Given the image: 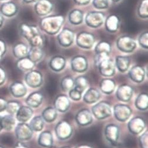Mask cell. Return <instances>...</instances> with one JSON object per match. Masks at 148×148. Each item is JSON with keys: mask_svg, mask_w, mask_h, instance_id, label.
<instances>
[{"mask_svg": "<svg viewBox=\"0 0 148 148\" xmlns=\"http://www.w3.org/2000/svg\"><path fill=\"white\" fill-rule=\"evenodd\" d=\"M65 22V18L60 14L49 15L43 17L39 22L40 29L49 35L58 34Z\"/></svg>", "mask_w": 148, "mask_h": 148, "instance_id": "obj_1", "label": "cell"}, {"mask_svg": "<svg viewBox=\"0 0 148 148\" xmlns=\"http://www.w3.org/2000/svg\"><path fill=\"white\" fill-rule=\"evenodd\" d=\"M94 63L100 73L105 77H110L115 74V64L110 57H103L94 59Z\"/></svg>", "mask_w": 148, "mask_h": 148, "instance_id": "obj_2", "label": "cell"}, {"mask_svg": "<svg viewBox=\"0 0 148 148\" xmlns=\"http://www.w3.org/2000/svg\"><path fill=\"white\" fill-rule=\"evenodd\" d=\"M116 46L121 52L131 53L135 51L137 47V43L132 36L125 35L118 38L116 41Z\"/></svg>", "mask_w": 148, "mask_h": 148, "instance_id": "obj_3", "label": "cell"}, {"mask_svg": "<svg viewBox=\"0 0 148 148\" xmlns=\"http://www.w3.org/2000/svg\"><path fill=\"white\" fill-rule=\"evenodd\" d=\"M105 14L100 11H91L87 13L84 18L86 25L92 29L101 27L105 21Z\"/></svg>", "mask_w": 148, "mask_h": 148, "instance_id": "obj_4", "label": "cell"}, {"mask_svg": "<svg viewBox=\"0 0 148 148\" xmlns=\"http://www.w3.org/2000/svg\"><path fill=\"white\" fill-rule=\"evenodd\" d=\"M91 112L96 119L103 120L111 115V106L107 101H101L97 103L92 107Z\"/></svg>", "mask_w": 148, "mask_h": 148, "instance_id": "obj_5", "label": "cell"}, {"mask_svg": "<svg viewBox=\"0 0 148 148\" xmlns=\"http://www.w3.org/2000/svg\"><path fill=\"white\" fill-rule=\"evenodd\" d=\"M76 45L83 49H91L95 43V35L87 31H82L79 32L76 38Z\"/></svg>", "mask_w": 148, "mask_h": 148, "instance_id": "obj_6", "label": "cell"}, {"mask_svg": "<svg viewBox=\"0 0 148 148\" xmlns=\"http://www.w3.org/2000/svg\"><path fill=\"white\" fill-rule=\"evenodd\" d=\"M56 39L58 44L62 47H69L75 42V34L70 28H64L58 33Z\"/></svg>", "mask_w": 148, "mask_h": 148, "instance_id": "obj_7", "label": "cell"}, {"mask_svg": "<svg viewBox=\"0 0 148 148\" xmlns=\"http://www.w3.org/2000/svg\"><path fill=\"white\" fill-rule=\"evenodd\" d=\"M55 131L58 139L65 140L71 136L73 134V128L67 121L63 119L58 123L55 127Z\"/></svg>", "mask_w": 148, "mask_h": 148, "instance_id": "obj_8", "label": "cell"}, {"mask_svg": "<svg viewBox=\"0 0 148 148\" xmlns=\"http://www.w3.org/2000/svg\"><path fill=\"white\" fill-rule=\"evenodd\" d=\"M55 8V4L52 0H38L35 3L34 9L35 14L41 17L50 15Z\"/></svg>", "mask_w": 148, "mask_h": 148, "instance_id": "obj_9", "label": "cell"}, {"mask_svg": "<svg viewBox=\"0 0 148 148\" xmlns=\"http://www.w3.org/2000/svg\"><path fill=\"white\" fill-rule=\"evenodd\" d=\"M15 136L21 142L30 140L33 135L34 131L29 124L26 122H19L15 127Z\"/></svg>", "mask_w": 148, "mask_h": 148, "instance_id": "obj_10", "label": "cell"}, {"mask_svg": "<svg viewBox=\"0 0 148 148\" xmlns=\"http://www.w3.org/2000/svg\"><path fill=\"white\" fill-rule=\"evenodd\" d=\"M114 115L115 119L119 122H125L131 117L132 111L131 107L127 105L118 104L114 107Z\"/></svg>", "mask_w": 148, "mask_h": 148, "instance_id": "obj_11", "label": "cell"}, {"mask_svg": "<svg viewBox=\"0 0 148 148\" xmlns=\"http://www.w3.org/2000/svg\"><path fill=\"white\" fill-rule=\"evenodd\" d=\"M19 31L22 36L26 39L28 42L40 34L39 29L36 25L25 22L21 23L19 25Z\"/></svg>", "mask_w": 148, "mask_h": 148, "instance_id": "obj_12", "label": "cell"}, {"mask_svg": "<svg viewBox=\"0 0 148 148\" xmlns=\"http://www.w3.org/2000/svg\"><path fill=\"white\" fill-rule=\"evenodd\" d=\"M42 74L38 70H31L25 75V81L26 84L31 88H38L43 83Z\"/></svg>", "mask_w": 148, "mask_h": 148, "instance_id": "obj_13", "label": "cell"}, {"mask_svg": "<svg viewBox=\"0 0 148 148\" xmlns=\"http://www.w3.org/2000/svg\"><path fill=\"white\" fill-rule=\"evenodd\" d=\"M71 70L76 73H84L88 67V62L87 58L83 55L73 56L70 61Z\"/></svg>", "mask_w": 148, "mask_h": 148, "instance_id": "obj_14", "label": "cell"}, {"mask_svg": "<svg viewBox=\"0 0 148 148\" xmlns=\"http://www.w3.org/2000/svg\"><path fill=\"white\" fill-rule=\"evenodd\" d=\"M104 136L106 139L111 145L114 146L116 145L120 136L119 127L114 124H108L104 128Z\"/></svg>", "mask_w": 148, "mask_h": 148, "instance_id": "obj_15", "label": "cell"}, {"mask_svg": "<svg viewBox=\"0 0 148 148\" xmlns=\"http://www.w3.org/2000/svg\"><path fill=\"white\" fill-rule=\"evenodd\" d=\"M127 127L131 134L138 135L142 133L146 128V121L141 116H135L130 120Z\"/></svg>", "mask_w": 148, "mask_h": 148, "instance_id": "obj_16", "label": "cell"}, {"mask_svg": "<svg viewBox=\"0 0 148 148\" xmlns=\"http://www.w3.org/2000/svg\"><path fill=\"white\" fill-rule=\"evenodd\" d=\"M104 23L105 29L108 32L115 34L120 28L121 19L118 15L112 14L105 18Z\"/></svg>", "mask_w": 148, "mask_h": 148, "instance_id": "obj_17", "label": "cell"}, {"mask_svg": "<svg viewBox=\"0 0 148 148\" xmlns=\"http://www.w3.org/2000/svg\"><path fill=\"white\" fill-rule=\"evenodd\" d=\"M134 89L132 86L128 84H122L119 86L116 91L117 99L121 101L129 102L133 96Z\"/></svg>", "mask_w": 148, "mask_h": 148, "instance_id": "obj_18", "label": "cell"}, {"mask_svg": "<svg viewBox=\"0 0 148 148\" xmlns=\"http://www.w3.org/2000/svg\"><path fill=\"white\" fill-rule=\"evenodd\" d=\"M92 115L91 112L88 109H82L76 114L75 120L79 125L82 127L87 126L91 124L93 121Z\"/></svg>", "mask_w": 148, "mask_h": 148, "instance_id": "obj_19", "label": "cell"}, {"mask_svg": "<svg viewBox=\"0 0 148 148\" xmlns=\"http://www.w3.org/2000/svg\"><path fill=\"white\" fill-rule=\"evenodd\" d=\"M146 75L145 69L140 65H135L132 67L128 71L130 79L135 83H140L143 82Z\"/></svg>", "mask_w": 148, "mask_h": 148, "instance_id": "obj_20", "label": "cell"}, {"mask_svg": "<svg viewBox=\"0 0 148 148\" xmlns=\"http://www.w3.org/2000/svg\"><path fill=\"white\" fill-rule=\"evenodd\" d=\"M71 103L69 98L64 94L58 95L55 99L53 106L54 108L60 112H66L70 107Z\"/></svg>", "mask_w": 148, "mask_h": 148, "instance_id": "obj_21", "label": "cell"}, {"mask_svg": "<svg viewBox=\"0 0 148 148\" xmlns=\"http://www.w3.org/2000/svg\"><path fill=\"white\" fill-rule=\"evenodd\" d=\"M66 64V59L62 55H55L53 56L48 63L49 68L55 72H60L63 70Z\"/></svg>", "mask_w": 148, "mask_h": 148, "instance_id": "obj_22", "label": "cell"}, {"mask_svg": "<svg viewBox=\"0 0 148 148\" xmlns=\"http://www.w3.org/2000/svg\"><path fill=\"white\" fill-rule=\"evenodd\" d=\"M19 7L16 3L13 1H8L2 4L0 7V12L3 16L7 17H12L17 14Z\"/></svg>", "mask_w": 148, "mask_h": 148, "instance_id": "obj_23", "label": "cell"}, {"mask_svg": "<svg viewBox=\"0 0 148 148\" xmlns=\"http://www.w3.org/2000/svg\"><path fill=\"white\" fill-rule=\"evenodd\" d=\"M10 93L15 98H21L27 94V88L22 82L16 81L13 82L9 88Z\"/></svg>", "mask_w": 148, "mask_h": 148, "instance_id": "obj_24", "label": "cell"}, {"mask_svg": "<svg viewBox=\"0 0 148 148\" xmlns=\"http://www.w3.org/2000/svg\"><path fill=\"white\" fill-rule=\"evenodd\" d=\"M34 111L32 108L28 106H22L19 107L16 113V118L19 122H27L32 116Z\"/></svg>", "mask_w": 148, "mask_h": 148, "instance_id": "obj_25", "label": "cell"}, {"mask_svg": "<svg viewBox=\"0 0 148 148\" xmlns=\"http://www.w3.org/2000/svg\"><path fill=\"white\" fill-rule=\"evenodd\" d=\"M68 21L73 25H80L84 21V12L77 8L71 10L68 14Z\"/></svg>", "mask_w": 148, "mask_h": 148, "instance_id": "obj_26", "label": "cell"}, {"mask_svg": "<svg viewBox=\"0 0 148 148\" xmlns=\"http://www.w3.org/2000/svg\"><path fill=\"white\" fill-rule=\"evenodd\" d=\"M43 95L40 91H35L30 94L25 100L27 105L31 108H38L42 103Z\"/></svg>", "mask_w": 148, "mask_h": 148, "instance_id": "obj_27", "label": "cell"}, {"mask_svg": "<svg viewBox=\"0 0 148 148\" xmlns=\"http://www.w3.org/2000/svg\"><path fill=\"white\" fill-rule=\"evenodd\" d=\"M112 51L111 43L106 40H101L98 42L94 47L95 55H110Z\"/></svg>", "mask_w": 148, "mask_h": 148, "instance_id": "obj_28", "label": "cell"}, {"mask_svg": "<svg viewBox=\"0 0 148 148\" xmlns=\"http://www.w3.org/2000/svg\"><path fill=\"white\" fill-rule=\"evenodd\" d=\"M101 98V93L97 88L91 87L88 88L83 96V101L87 104H94Z\"/></svg>", "mask_w": 148, "mask_h": 148, "instance_id": "obj_29", "label": "cell"}, {"mask_svg": "<svg viewBox=\"0 0 148 148\" xmlns=\"http://www.w3.org/2000/svg\"><path fill=\"white\" fill-rule=\"evenodd\" d=\"M116 68L121 73H125L128 70L131 64V58L128 56H117L115 58Z\"/></svg>", "mask_w": 148, "mask_h": 148, "instance_id": "obj_30", "label": "cell"}, {"mask_svg": "<svg viewBox=\"0 0 148 148\" xmlns=\"http://www.w3.org/2000/svg\"><path fill=\"white\" fill-rule=\"evenodd\" d=\"M36 63L30 60L27 56L19 59L16 63V68L21 72H28L35 67Z\"/></svg>", "mask_w": 148, "mask_h": 148, "instance_id": "obj_31", "label": "cell"}, {"mask_svg": "<svg viewBox=\"0 0 148 148\" xmlns=\"http://www.w3.org/2000/svg\"><path fill=\"white\" fill-rule=\"evenodd\" d=\"M28 52L29 47L28 45L23 42H18L13 46V55L18 59L27 57L28 56Z\"/></svg>", "mask_w": 148, "mask_h": 148, "instance_id": "obj_32", "label": "cell"}, {"mask_svg": "<svg viewBox=\"0 0 148 148\" xmlns=\"http://www.w3.org/2000/svg\"><path fill=\"white\" fill-rule=\"evenodd\" d=\"M38 145L43 147L48 148L53 145V138L51 131H45L42 132L39 136L38 139Z\"/></svg>", "mask_w": 148, "mask_h": 148, "instance_id": "obj_33", "label": "cell"}, {"mask_svg": "<svg viewBox=\"0 0 148 148\" xmlns=\"http://www.w3.org/2000/svg\"><path fill=\"white\" fill-rule=\"evenodd\" d=\"M116 87L115 82L114 80L110 78L103 79L100 83V88L101 92L106 94H112Z\"/></svg>", "mask_w": 148, "mask_h": 148, "instance_id": "obj_34", "label": "cell"}, {"mask_svg": "<svg viewBox=\"0 0 148 148\" xmlns=\"http://www.w3.org/2000/svg\"><path fill=\"white\" fill-rule=\"evenodd\" d=\"M44 55L45 52L42 47H31L29 49L27 57L33 62L36 63L42 59Z\"/></svg>", "mask_w": 148, "mask_h": 148, "instance_id": "obj_35", "label": "cell"}, {"mask_svg": "<svg viewBox=\"0 0 148 148\" xmlns=\"http://www.w3.org/2000/svg\"><path fill=\"white\" fill-rule=\"evenodd\" d=\"M136 108L140 111H146L148 108V95L145 92L139 94L135 102Z\"/></svg>", "mask_w": 148, "mask_h": 148, "instance_id": "obj_36", "label": "cell"}, {"mask_svg": "<svg viewBox=\"0 0 148 148\" xmlns=\"http://www.w3.org/2000/svg\"><path fill=\"white\" fill-rule=\"evenodd\" d=\"M58 116V111L54 107H48L42 112V117L47 122H52Z\"/></svg>", "mask_w": 148, "mask_h": 148, "instance_id": "obj_37", "label": "cell"}, {"mask_svg": "<svg viewBox=\"0 0 148 148\" xmlns=\"http://www.w3.org/2000/svg\"><path fill=\"white\" fill-rule=\"evenodd\" d=\"M1 126L3 130L7 131L12 130L15 125V119L12 115H7L1 117Z\"/></svg>", "mask_w": 148, "mask_h": 148, "instance_id": "obj_38", "label": "cell"}, {"mask_svg": "<svg viewBox=\"0 0 148 148\" xmlns=\"http://www.w3.org/2000/svg\"><path fill=\"white\" fill-rule=\"evenodd\" d=\"M45 125V121L42 116H36L31 119L29 126L33 131L39 132L41 131Z\"/></svg>", "mask_w": 148, "mask_h": 148, "instance_id": "obj_39", "label": "cell"}, {"mask_svg": "<svg viewBox=\"0 0 148 148\" xmlns=\"http://www.w3.org/2000/svg\"><path fill=\"white\" fill-rule=\"evenodd\" d=\"M136 13L141 19L148 18V0H141L138 5Z\"/></svg>", "mask_w": 148, "mask_h": 148, "instance_id": "obj_40", "label": "cell"}, {"mask_svg": "<svg viewBox=\"0 0 148 148\" xmlns=\"http://www.w3.org/2000/svg\"><path fill=\"white\" fill-rule=\"evenodd\" d=\"M75 86L74 88L83 93L88 86V80L84 76H80L76 77L75 80Z\"/></svg>", "mask_w": 148, "mask_h": 148, "instance_id": "obj_41", "label": "cell"}, {"mask_svg": "<svg viewBox=\"0 0 148 148\" xmlns=\"http://www.w3.org/2000/svg\"><path fill=\"white\" fill-rule=\"evenodd\" d=\"M74 86H75V81L71 76H66L60 81V87L65 92H69L74 88Z\"/></svg>", "mask_w": 148, "mask_h": 148, "instance_id": "obj_42", "label": "cell"}, {"mask_svg": "<svg viewBox=\"0 0 148 148\" xmlns=\"http://www.w3.org/2000/svg\"><path fill=\"white\" fill-rule=\"evenodd\" d=\"M20 107H21V105L19 102L16 101L11 100V101H7L5 110H7V112L9 114L14 115L16 114V112L18 111Z\"/></svg>", "mask_w": 148, "mask_h": 148, "instance_id": "obj_43", "label": "cell"}, {"mask_svg": "<svg viewBox=\"0 0 148 148\" xmlns=\"http://www.w3.org/2000/svg\"><path fill=\"white\" fill-rule=\"evenodd\" d=\"M138 42L142 48L144 49H148V32L147 31L140 33L138 38Z\"/></svg>", "mask_w": 148, "mask_h": 148, "instance_id": "obj_44", "label": "cell"}, {"mask_svg": "<svg viewBox=\"0 0 148 148\" xmlns=\"http://www.w3.org/2000/svg\"><path fill=\"white\" fill-rule=\"evenodd\" d=\"M92 5L97 10H106L109 7V0H92Z\"/></svg>", "mask_w": 148, "mask_h": 148, "instance_id": "obj_45", "label": "cell"}, {"mask_svg": "<svg viewBox=\"0 0 148 148\" xmlns=\"http://www.w3.org/2000/svg\"><path fill=\"white\" fill-rule=\"evenodd\" d=\"M69 95L72 100L78 101L81 100L82 93L75 88H73L69 91Z\"/></svg>", "mask_w": 148, "mask_h": 148, "instance_id": "obj_46", "label": "cell"}, {"mask_svg": "<svg viewBox=\"0 0 148 148\" xmlns=\"http://www.w3.org/2000/svg\"><path fill=\"white\" fill-rule=\"evenodd\" d=\"M140 148H148L147 145V130L144 132L139 138Z\"/></svg>", "mask_w": 148, "mask_h": 148, "instance_id": "obj_47", "label": "cell"}, {"mask_svg": "<svg viewBox=\"0 0 148 148\" xmlns=\"http://www.w3.org/2000/svg\"><path fill=\"white\" fill-rule=\"evenodd\" d=\"M7 44L5 42L3 39H0V61L4 57L7 52Z\"/></svg>", "mask_w": 148, "mask_h": 148, "instance_id": "obj_48", "label": "cell"}, {"mask_svg": "<svg viewBox=\"0 0 148 148\" xmlns=\"http://www.w3.org/2000/svg\"><path fill=\"white\" fill-rule=\"evenodd\" d=\"M7 79V73L3 67L0 66V86L5 82Z\"/></svg>", "mask_w": 148, "mask_h": 148, "instance_id": "obj_49", "label": "cell"}, {"mask_svg": "<svg viewBox=\"0 0 148 148\" xmlns=\"http://www.w3.org/2000/svg\"><path fill=\"white\" fill-rule=\"evenodd\" d=\"M91 0H73V1L75 2V4H76L78 5H87L90 3Z\"/></svg>", "mask_w": 148, "mask_h": 148, "instance_id": "obj_50", "label": "cell"}, {"mask_svg": "<svg viewBox=\"0 0 148 148\" xmlns=\"http://www.w3.org/2000/svg\"><path fill=\"white\" fill-rule=\"evenodd\" d=\"M7 103V101L4 99V98L0 97V112L5 110Z\"/></svg>", "mask_w": 148, "mask_h": 148, "instance_id": "obj_51", "label": "cell"}, {"mask_svg": "<svg viewBox=\"0 0 148 148\" xmlns=\"http://www.w3.org/2000/svg\"><path fill=\"white\" fill-rule=\"evenodd\" d=\"M14 148H29V147L25 144H24L23 142L20 141L17 142L15 145Z\"/></svg>", "mask_w": 148, "mask_h": 148, "instance_id": "obj_52", "label": "cell"}, {"mask_svg": "<svg viewBox=\"0 0 148 148\" xmlns=\"http://www.w3.org/2000/svg\"><path fill=\"white\" fill-rule=\"evenodd\" d=\"M4 22H5V18L3 15V14L0 12V28L3 26Z\"/></svg>", "mask_w": 148, "mask_h": 148, "instance_id": "obj_53", "label": "cell"}, {"mask_svg": "<svg viewBox=\"0 0 148 148\" xmlns=\"http://www.w3.org/2000/svg\"><path fill=\"white\" fill-rule=\"evenodd\" d=\"M76 148H93L91 146L88 145H86V144H82L77 146Z\"/></svg>", "mask_w": 148, "mask_h": 148, "instance_id": "obj_54", "label": "cell"}, {"mask_svg": "<svg viewBox=\"0 0 148 148\" xmlns=\"http://www.w3.org/2000/svg\"><path fill=\"white\" fill-rule=\"evenodd\" d=\"M38 0H22V1L26 4H32L36 3Z\"/></svg>", "mask_w": 148, "mask_h": 148, "instance_id": "obj_55", "label": "cell"}, {"mask_svg": "<svg viewBox=\"0 0 148 148\" xmlns=\"http://www.w3.org/2000/svg\"><path fill=\"white\" fill-rule=\"evenodd\" d=\"M1 116H0V132L1 131V130H3L2 128V126H1Z\"/></svg>", "mask_w": 148, "mask_h": 148, "instance_id": "obj_56", "label": "cell"}, {"mask_svg": "<svg viewBox=\"0 0 148 148\" xmlns=\"http://www.w3.org/2000/svg\"><path fill=\"white\" fill-rule=\"evenodd\" d=\"M111 1L114 3H119V1H121V0H111Z\"/></svg>", "mask_w": 148, "mask_h": 148, "instance_id": "obj_57", "label": "cell"}, {"mask_svg": "<svg viewBox=\"0 0 148 148\" xmlns=\"http://www.w3.org/2000/svg\"><path fill=\"white\" fill-rule=\"evenodd\" d=\"M60 148H71L70 146H63V147H62Z\"/></svg>", "mask_w": 148, "mask_h": 148, "instance_id": "obj_58", "label": "cell"}, {"mask_svg": "<svg viewBox=\"0 0 148 148\" xmlns=\"http://www.w3.org/2000/svg\"><path fill=\"white\" fill-rule=\"evenodd\" d=\"M48 148H58V147H55V146H52L49 147H48Z\"/></svg>", "mask_w": 148, "mask_h": 148, "instance_id": "obj_59", "label": "cell"}, {"mask_svg": "<svg viewBox=\"0 0 148 148\" xmlns=\"http://www.w3.org/2000/svg\"><path fill=\"white\" fill-rule=\"evenodd\" d=\"M0 148H5V147L2 145H0Z\"/></svg>", "mask_w": 148, "mask_h": 148, "instance_id": "obj_60", "label": "cell"}, {"mask_svg": "<svg viewBox=\"0 0 148 148\" xmlns=\"http://www.w3.org/2000/svg\"><path fill=\"white\" fill-rule=\"evenodd\" d=\"M0 1H4V0H0Z\"/></svg>", "mask_w": 148, "mask_h": 148, "instance_id": "obj_61", "label": "cell"}]
</instances>
